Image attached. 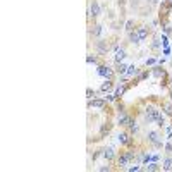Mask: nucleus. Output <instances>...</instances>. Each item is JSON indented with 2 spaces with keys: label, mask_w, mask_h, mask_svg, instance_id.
Returning a JSON list of instances; mask_svg holds the SVG:
<instances>
[{
  "label": "nucleus",
  "mask_w": 172,
  "mask_h": 172,
  "mask_svg": "<svg viewBox=\"0 0 172 172\" xmlns=\"http://www.w3.org/2000/svg\"><path fill=\"white\" fill-rule=\"evenodd\" d=\"M117 109H119V112H124V105L122 103H117Z\"/></svg>",
  "instance_id": "nucleus-28"
},
{
  "label": "nucleus",
  "mask_w": 172,
  "mask_h": 172,
  "mask_svg": "<svg viewBox=\"0 0 172 172\" xmlns=\"http://www.w3.org/2000/svg\"><path fill=\"white\" fill-rule=\"evenodd\" d=\"M86 95H88V98L91 100V98H95V96H96V91H93L91 88H88V89H86Z\"/></svg>",
  "instance_id": "nucleus-23"
},
{
  "label": "nucleus",
  "mask_w": 172,
  "mask_h": 172,
  "mask_svg": "<svg viewBox=\"0 0 172 172\" xmlns=\"http://www.w3.org/2000/svg\"><path fill=\"white\" fill-rule=\"evenodd\" d=\"M112 88H114V81H112V79H105L103 84L100 86V91H102V93H107V91H110Z\"/></svg>",
  "instance_id": "nucleus-7"
},
{
  "label": "nucleus",
  "mask_w": 172,
  "mask_h": 172,
  "mask_svg": "<svg viewBox=\"0 0 172 172\" xmlns=\"http://www.w3.org/2000/svg\"><path fill=\"white\" fill-rule=\"evenodd\" d=\"M148 141H150L151 144H155V146H157V148H162V141H160V139H158V133L157 131H150V133H148Z\"/></svg>",
  "instance_id": "nucleus-5"
},
{
  "label": "nucleus",
  "mask_w": 172,
  "mask_h": 172,
  "mask_svg": "<svg viewBox=\"0 0 172 172\" xmlns=\"http://www.w3.org/2000/svg\"><path fill=\"white\" fill-rule=\"evenodd\" d=\"M100 12H102V9H100V4L96 2V0H93L91 4H89V10H88V19H95V17H98L100 16Z\"/></svg>",
  "instance_id": "nucleus-2"
},
{
  "label": "nucleus",
  "mask_w": 172,
  "mask_h": 172,
  "mask_svg": "<svg viewBox=\"0 0 172 172\" xmlns=\"http://www.w3.org/2000/svg\"><path fill=\"white\" fill-rule=\"evenodd\" d=\"M165 150L171 153V151H172V143H167V144H165Z\"/></svg>",
  "instance_id": "nucleus-26"
},
{
  "label": "nucleus",
  "mask_w": 172,
  "mask_h": 172,
  "mask_svg": "<svg viewBox=\"0 0 172 172\" xmlns=\"http://www.w3.org/2000/svg\"><path fill=\"white\" fill-rule=\"evenodd\" d=\"M153 76H157V77H162V76H165V71L164 69H160V67H153Z\"/></svg>",
  "instance_id": "nucleus-18"
},
{
  "label": "nucleus",
  "mask_w": 172,
  "mask_h": 172,
  "mask_svg": "<svg viewBox=\"0 0 172 172\" xmlns=\"http://www.w3.org/2000/svg\"><path fill=\"white\" fill-rule=\"evenodd\" d=\"M88 64H98V57H95V55H88Z\"/></svg>",
  "instance_id": "nucleus-22"
},
{
  "label": "nucleus",
  "mask_w": 172,
  "mask_h": 172,
  "mask_svg": "<svg viewBox=\"0 0 172 172\" xmlns=\"http://www.w3.org/2000/svg\"><path fill=\"white\" fill-rule=\"evenodd\" d=\"M105 103H107V100L105 98H93V100H88V107L91 109H105Z\"/></svg>",
  "instance_id": "nucleus-4"
},
{
  "label": "nucleus",
  "mask_w": 172,
  "mask_h": 172,
  "mask_svg": "<svg viewBox=\"0 0 172 172\" xmlns=\"http://www.w3.org/2000/svg\"><path fill=\"white\" fill-rule=\"evenodd\" d=\"M127 122H129V115H127L126 112H121V114H119V119H117V124H119V126H127Z\"/></svg>",
  "instance_id": "nucleus-8"
},
{
  "label": "nucleus",
  "mask_w": 172,
  "mask_h": 172,
  "mask_svg": "<svg viewBox=\"0 0 172 172\" xmlns=\"http://www.w3.org/2000/svg\"><path fill=\"white\" fill-rule=\"evenodd\" d=\"M164 109H165V112H167L169 115H172V103H167V105H164Z\"/></svg>",
  "instance_id": "nucleus-24"
},
{
  "label": "nucleus",
  "mask_w": 172,
  "mask_h": 172,
  "mask_svg": "<svg viewBox=\"0 0 172 172\" xmlns=\"http://www.w3.org/2000/svg\"><path fill=\"white\" fill-rule=\"evenodd\" d=\"M96 71H98V74L102 76V77H105V79H112V77H114V72H115V71L112 67H109V66H98Z\"/></svg>",
  "instance_id": "nucleus-3"
},
{
  "label": "nucleus",
  "mask_w": 172,
  "mask_h": 172,
  "mask_svg": "<svg viewBox=\"0 0 172 172\" xmlns=\"http://www.w3.org/2000/svg\"><path fill=\"white\" fill-rule=\"evenodd\" d=\"M102 155H103V158L112 160V158L115 157V151H114V148H112V146H107V148H103V150H102Z\"/></svg>",
  "instance_id": "nucleus-6"
},
{
  "label": "nucleus",
  "mask_w": 172,
  "mask_h": 172,
  "mask_svg": "<svg viewBox=\"0 0 172 172\" xmlns=\"http://www.w3.org/2000/svg\"><path fill=\"white\" fill-rule=\"evenodd\" d=\"M151 64H155V59H148L146 60V66H151Z\"/></svg>",
  "instance_id": "nucleus-29"
},
{
  "label": "nucleus",
  "mask_w": 172,
  "mask_h": 172,
  "mask_svg": "<svg viewBox=\"0 0 172 172\" xmlns=\"http://www.w3.org/2000/svg\"><path fill=\"white\" fill-rule=\"evenodd\" d=\"M150 76V71H143L141 74H138V81H143V79H146Z\"/></svg>",
  "instance_id": "nucleus-21"
},
{
  "label": "nucleus",
  "mask_w": 172,
  "mask_h": 172,
  "mask_svg": "<svg viewBox=\"0 0 172 172\" xmlns=\"http://www.w3.org/2000/svg\"><path fill=\"white\" fill-rule=\"evenodd\" d=\"M126 31H127V33H129V31H134V21H127V22H126Z\"/></svg>",
  "instance_id": "nucleus-20"
},
{
  "label": "nucleus",
  "mask_w": 172,
  "mask_h": 172,
  "mask_svg": "<svg viewBox=\"0 0 172 172\" xmlns=\"http://www.w3.org/2000/svg\"><path fill=\"white\" fill-rule=\"evenodd\" d=\"M138 34H139V40H141V41L146 40V38H148V28H146V26H139V28H138Z\"/></svg>",
  "instance_id": "nucleus-10"
},
{
  "label": "nucleus",
  "mask_w": 172,
  "mask_h": 172,
  "mask_svg": "<svg viewBox=\"0 0 172 172\" xmlns=\"http://www.w3.org/2000/svg\"><path fill=\"white\" fill-rule=\"evenodd\" d=\"M96 48H98L100 54H107V52H109V45H107L105 41H96Z\"/></svg>",
  "instance_id": "nucleus-13"
},
{
  "label": "nucleus",
  "mask_w": 172,
  "mask_h": 172,
  "mask_svg": "<svg viewBox=\"0 0 172 172\" xmlns=\"http://www.w3.org/2000/svg\"><path fill=\"white\" fill-rule=\"evenodd\" d=\"M158 119H162L160 110L157 107H153V105H148L144 109V122H157Z\"/></svg>",
  "instance_id": "nucleus-1"
},
{
  "label": "nucleus",
  "mask_w": 172,
  "mask_h": 172,
  "mask_svg": "<svg viewBox=\"0 0 172 172\" xmlns=\"http://www.w3.org/2000/svg\"><path fill=\"white\" fill-rule=\"evenodd\" d=\"M110 127H112V124H103L102 126V131H100V138H98V139H102V138H105V134H109L110 133Z\"/></svg>",
  "instance_id": "nucleus-15"
},
{
  "label": "nucleus",
  "mask_w": 172,
  "mask_h": 172,
  "mask_svg": "<svg viewBox=\"0 0 172 172\" xmlns=\"http://www.w3.org/2000/svg\"><path fill=\"white\" fill-rule=\"evenodd\" d=\"M126 71H127V66L122 64V62H115V72L117 74H126Z\"/></svg>",
  "instance_id": "nucleus-12"
},
{
  "label": "nucleus",
  "mask_w": 172,
  "mask_h": 172,
  "mask_svg": "<svg viewBox=\"0 0 172 172\" xmlns=\"http://www.w3.org/2000/svg\"><path fill=\"white\" fill-rule=\"evenodd\" d=\"M98 171H102V172H105V171H110V167H109V165H107V167L103 165V167H98Z\"/></svg>",
  "instance_id": "nucleus-27"
},
{
  "label": "nucleus",
  "mask_w": 172,
  "mask_h": 172,
  "mask_svg": "<svg viewBox=\"0 0 172 172\" xmlns=\"http://www.w3.org/2000/svg\"><path fill=\"white\" fill-rule=\"evenodd\" d=\"M158 47H160V41H158V40H155L153 43H151V48H153V50H155V48H158Z\"/></svg>",
  "instance_id": "nucleus-25"
},
{
  "label": "nucleus",
  "mask_w": 172,
  "mask_h": 172,
  "mask_svg": "<svg viewBox=\"0 0 172 172\" xmlns=\"http://www.w3.org/2000/svg\"><path fill=\"white\" fill-rule=\"evenodd\" d=\"M102 33H103V26H102V24H95V26H93V29H91V34H93L95 38H98Z\"/></svg>",
  "instance_id": "nucleus-14"
},
{
  "label": "nucleus",
  "mask_w": 172,
  "mask_h": 172,
  "mask_svg": "<svg viewBox=\"0 0 172 172\" xmlns=\"http://www.w3.org/2000/svg\"><path fill=\"white\" fill-rule=\"evenodd\" d=\"M127 40H129V43H133V45H134V43H139V34H138V31H129V33H127Z\"/></svg>",
  "instance_id": "nucleus-9"
},
{
  "label": "nucleus",
  "mask_w": 172,
  "mask_h": 172,
  "mask_svg": "<svg viewBox=\"0 0 172 172\" xmlns=\"http://www.w3.org/2000/svg\"><path fill=\"white\" fill-rule=\"evenodd\" d=\"M164 171H172V157H167L164 162Z\"/></svg>",
  "instance_id": "nucleus-17"
},
{
  "label": "nucleus",
  "mask_w": 172,
  "mask_h": 172,
  "mask_svg": "<svg viewBox=\"0 0 172 172\" xmlns=\"http://www.w3.org/2000/svg\"><path fill=\"white\" fill-rule=\"evenodd\" d=\"M157 2H158V0H151V4H157Z\"/></svg>",
  "instance_id": "nucleus-30"
},
{
  "label": "nucleus",
  "mask_w": 172,
  "mask_h": 172,
  "mask_svg": "<svg viewBox=\"0 0 172 172\" xmlns=\"http://www.w3.org/2000/svg\"><path fill=\"white\" fill-rule=\"evenodd\" d=\"M136 74H139V69H138V66H127V71H126V76L129 77V76H136Z\"/></svg>",
  "instance_id": "nucleus-11"
},
{
  "label": "nucleus",
  "mask_w": 172,
  "mask_h": 172,
  "mask_svg": "<svg viewBox=\"0 0 172 172\" xmlns=\"http://www.w3.org/2000/svg\"><path fill=\"white\" fill-rule=\"evenodd\" d=\"M124 57H126V52H124V48H117L115 50V62H122Z\"/></svg>",
  "instance_id": "nucleus-16"
},
{
  "label": "nucleus",
  "mask_w": 172,
  "mask_h": 172,
  "mask_svg": "<svg viewBox=\"0 0 172 172\" xmlns=\"http://www.w3.org/2000/svg\"><path fill=\"white\" fill-rule=\"evenodd\" d=\"M146 171H160V165L157 162H151L150 165H146Z\"/></svg>",
  "instance_id": "nucleus-19"
}]
</instances>
